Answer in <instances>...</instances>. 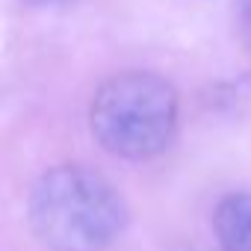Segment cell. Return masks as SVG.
Wrapping results in <instances>:
<instances>
[{
  "instance_id": "cell-1",
  "label": "cell",
  "mask_w": 251,
  "mask_h": 251,
  "mask_svg": "<svg viewBox=\"0 0 251 251\" xmlns=\"http://www.w3.org/2000/svg\"><path fill=\"white\" fill-rule=\"evenodd\" d=\"M27 213L36 236L53 251H103L127 225L118 189L86 166L48 169L30 192Z\"/></svg>"
},
{
  "instance_id": "cell-2",
  "label": "cell",
  "mask_w": 251,
  "mask_h": 251,
  "mask_svg": "<svg viewBox=\"0 0 251 251\" xmlns=\"http://www.w3.org/2000/svg\"><path fill=\"white\" fill-rule=\"evenodd\" d=\"M89 127L95 142L115 157H157L177 127V95L172 83L151 71L115 74L92 98Z\"/></svg>"
},
{
  "instance_id": "cell-3",
  "label": "cell",
  "mask_w": 251,
  "mask_h": 251,
  "mask_svg": "<svg viewBox=\"0 0 251 251\" xmlns=\"http://www.w3.org/2000/svg\"><path fill=\"white\" fill-rule=\"evenodd\" d=\"M213 233L222 251H251V192H233L219 201Z\"/></svg>"
},
{
  "instance_id": "cell-4",
  "label": "cell",
  "mask_w": 251,
  "mask_h": 251,
  "mask_svg": "<svg viewBox=\"0 0 251 251\" xmlns=\"http://www.w3.org/2000/svg\"><path fill=\"white\" fill-rule=\"evenodd\" d=\"M239 33H242L245 48L251 50V0H245V3H242V12H239Z\"/></svg>"
},
{
  "instance_id": "cell-5",
  "label": "cell",
  "mask_w": 251,
  "mask_h": 251,
  "mask_svg": "<svg viewBox=\"0 0 251 251\" xmlns=\"http://www.w3.org/2000/svg\"><path fill=\"white\" fill-rule=\"evenodd\" d=\"M30 3H36V6H50V3H62V0H30Z\"/></svg>"
}]
</instances>
